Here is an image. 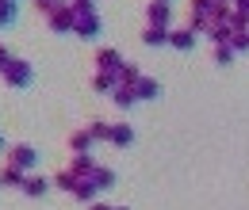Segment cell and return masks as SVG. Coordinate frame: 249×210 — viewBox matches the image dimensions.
<instances>
[{"label": "cell", "mask_w": 249, "mask_h": 210, "mask_svg": "<svg viewBox=\"0 0 249 210\" xmlns=\"http://www.w3.org/2000/svg\"><path fill=\"white\" fill-rule=\"evenodd\" d=\"M0 77H4V84H8V88H27V84L35 81V65H31V61H23V58H16L4 73H0Z\"/></svg>", "instance_id": "6da1fadb"}, {"label": "cell", "mask_w": 249, "mask_h": 210, "mask_svg": "<svg viewBox=\"0 0 249 210\" xmlns=\"http://www.w3.org/2000/svg\"><path fill=\"white\" fill-rule=\"evenodd\" d=\"M146 23H150V27H169V23H173V4L150 0V4H146Z\"/></svg>", "instance_id": "7a4b0ae2"}, {"label": "cell", "mask_w": 249, "mask_h": 210, "mask_svg": "<svg viewBox=\"0 0 249 210\" xmlns=\"http://www.w3.org/2000/svg\"><path fill=\"white\" fill-rule=\"evenodd\" d=\"M46 23H50V31H54V34H73V27H77V19H73L69 4H62L58 12H50V16H46Z\"/></svg>", "instance_id": "3957f363"}, {"label": "cell", "mask_w": 249, "mask_h": 210, "mask_svg": "<svg viewBox=\"0 0 249 210\" xmlns=\"http://www.w3.org/2000/svg\"><path fill=\"white\" fill-rule=\"evenodd\" d=\"M65 168H69V172H73L77 180H89V176L96 172V157H92V153H73Z\"/></svg>", "instance_id": "277c9868"}, {"label": "cell", "mask_w": 249, "mask_h": 210, "mask_svg": "<svg viewBox=\"0 0 249 210\" xmlns=\"http://www.w3.org/2000/svg\"><path fill=\"white\" fill-rule=\"evenodd\" d=\"M8 161L19 164L23 172H35V164H38V149H31V145H12V149H8Z\"/></svg>", "instance_id": "5b68a950"}, {"label": "cell", "mask_w": 249, "mask_h": 210, "mask_svg": "<svg viewBox=\"0 0 249 210\" xmlns=\"http://www.w3.org/2000/svg\"><path fill=\"white\" fill-rule=\"evenodd\" d=\"M119 65H123V54H119V50H111V46L96 50V73H119Z\"/></svg>", "instance_id": "8992f818"}, {"label": "cell", "mask_w": 249, "mask_h": 210, "mask_svg": "<svg viewBox=\"0 0 249 210\" xmlns=\"http://www.w3.org/2000/svg\"><path fill=\"white\" fill-rule=\"evenodd\" d=\"M73 19H77V27H73V34H77V38H96V34H100V12H92V16H73Z\"/></svg>", "instance_id": "52a82bcc"}, {"label": "cell", "mask_w": 249, "mask_h": 210, "mask_svg": "<svg viewBox=\"0 0 249 210\" xmlns=\"http://www.w3.org/2000/svg\"><path fill=\"white\" fill-rule=\"evenodd\" d=\"M50 187H54V183L46 180V176H38V172H27V180H23V187H19V191H23V195H31V199H42Z\"/></svg>", "instance_id": "ba28073f"}, {"label": "cell", "mask_w": 249, "mask_h": 210, "mask_svg": "<svg viewBox=\"0 0 249 210\" xmlns=\"http://www.w3.org/2000/svg\"><path fill=\"white\" fill-rule=\"evenodd\" d=\"M169 46H173V50H180V54H188V50L196 46V31H188V27H173V31H169Z\"/></svg>", "instance_id": "9c48e42d"}, {"label": "cell", "mask_w": 249, "mask_h": 210, "mask_svg": "<svg viewBox=\"0 0 249 210\" xmlns=\"http://www.w3.org/2000/svg\"><path fill=\"white\" fill-rule=\"evenodd\" d=\"M215 46H222V42H230V34H234V27H230V19H211L207 23V31H203Z\"/></svg>", "instance_id": "30bf717a"}, {"label": "cell", "mask_w": 249, "mask_h": 210, "mask_svg": "<svg viewBox=\"0 0 249 210\" xmlns=\"http://www.w3.org/2000/svg\"><path fill=\"white\" fill-rule=\"evenodd\" d=\"M96 195H100V187L92 183V176H89V180H77V187H73V199H77V203H89V207H92Z\"/></svg>", "instance_id": "8fae6325"}, {"label": "cell", "mask_w": 249, "mask_h": 210, "mask_svg": "<svg viewBox=\"0 0 249 210\" xmlns=\"http://www.w3.org/2000/svg\"><path fill=\"white\" fill-rule=\"evenodd\" d=\"M115 88H119L115 73H92V92H96V96H111Z\"/></svg>", "instance_id": "7c38bea8"}, {"label": "cell", "mask_w": 249, "mask_h": 210, "mask_svg": "<svg viewBox=\"0 0 249 210\" xmlns=\"http://www.w3.org/2000/svg\"><path fill=\"white\" fill-rule=\"evenodd\" d=\"M0 180H4V187H23V180H27V172H23L19 164H12V161H8V164L0 168Z\"/></svg>", "instance_id": "4fadbf2b"}, {"label": "cell", "mask_w": 249, "mask_h": 210, "mask_svg": "<svg viewBox=\"0 0 249 210\" xmlns=\"http://www.w3.org/2000/svg\"><path fill=\"white\" fill-rule=\"evenodd\" d=\"M115 81H119L123 88H134V84L142 81V69H138V65H130V61H123V65H119V73H115Z\"/></svg>", "instance_id": "5bb4252c"}, {"label": "cell", "mask_w": 249, "mask_h": 210, "mask_svg": "<svg viewBox=\"0 0 249 210\" xmlns=\"http://www.w3.org/2000/svg\"><path fill=\"white\" fill-rule=\"evenodd\" d=\"M107 142H111L115 149H126V145L134 142V130H130L126 122H115V126H111V138H107Z\"/></svg>", "instance_id": "9a60e30c"}, {"label": "cell", "mask_w": 249, "mask_h": 210, "mask_svg": "<svg viewBox=\"0 0 249 210\" xmlns=\"http://www.w3.org/2000/svg\"><path fill=\"white\" fill-rule=\"evenodd\" d=\"M69 149H73V153H92V149H96L92 134H89V130H77V134H69Z\"/></svg>", "instance_id": "2e32d148"}, {"label": "cell", "mask_w": 249, "mask_h": 210, "mask_svg": "<svg viewBox=\"0 0 249 210\" xmlns=\"http://www.w3.org/2000/svg\"><path fill=\"white\" fill-rule=\"evenodd\" d=\"M111 103H115L119 111H130V107L138 103V96H134V88H123V84H119V88L111 92Z\"/></svg>", "instance_id": "e0dca14e"}, {"label": "cell", "mask_w": 249, "mask_h": 210, "mask_svg": "<svg viewBox=\"0 0 249 210\" xmlns=\"http://www.w3.org/2000/svg\"><path fill=\"white\" fill-rule=\"evenodd\" d=\"M169 31L173 27H146L142 31V42L146 46H169Z\"/></svg>", "instance_id": "ac0fdd59"}, {"label": "cell", "mask_w": 249, "mask_h": 210, "mask_svg": "<svg viewBox=\"0 0 249 210\" xmlns=\"http://www.w3.org/2000/svg\"><path fill=\"white\" fill-rule=\"evenodd\" d=\"M134 96H138V99H157V96H161V84H157L154 77H142V81L134 84Z\"/></svg>", "instance_id": "d6986e66"}, {"label": "cell", "mask_w": 249, "mask_h": 210, "mask_svg": "<svg viewBox=\"0 0 249 210\" xmlns=\"http://www.w3.org/2000/svg\"><path fill=\"white\" fill-rule=\"evenodd\" d=\"M215 0H188V16H199V19H211L215 16Z\"/></svg>", "instance_id": "ffe728a7"}, {"label": "cell", "mask_w": 249, "mask_h": 210, "mask_svg": "<svg viewBox=\"0 0 249 210\" xmlns=\"http://www.w3.org/2000/svg\"><path fill=\"white\" fill-rule=\"evenodd\" d=\"M50 183H54L58 191H69V195H73V187H77V176H73L69 168H62V172H54V176H50Z\"/></svg>", "instance_id": "44dd1931"}, {"label": "cell", "mask_w": 249, "mask_h": 210, "mask_svg": "<svg viewBox=\"0 0 249 210\" xmlns=\"http://www.w3.org/2000/svg\"><path fill=\"white\" fill-rule=\"evenodd\" d=\"M92 183L100 187V191H107V187H115V172H111V168H104V164H96V172H92Z\"/></svg>", "instance_id": "7402d4cb"}, {"label": "cell", "mask_w": 249, "mask_h": 210, "mask_svg": "<svg viewBox=\"0 0 249 210\" xmlns=\"http://www.w3.org/2000/svg\"><path fill=\"white\" fill-rule=\"evenodd\" d=\"M89 134H92V142H107L111 138V122H104V119H96V122H89L85 126Z\"/></svg>", "instance_id": "603a6c76"}, {"label": "cell", "mask_w": 249, "mask_h": 210, "mask_svg": "<svg viewBox=\"0 0 249 210\" xmlns=\"http://www.w3.org/2000/svg\"><path fill=\"white\" fill-rule=\"evenodd\" d=\"M230 50L234 54H249V31H234L230 34Z\"/></svg>", "instance_id": "cb8c5ba5"}, {"label": "cell", "mask_w": 249, "mask_h": 210, "mask_svg": "<svg viewBox=\"0 0 249 210\" xmlns=\"http://www.w3.org/2000/svg\"><path fill=\"white\" fill-rule=\"evenodd\" d=\"M16 23V0H0V27Z\"/></svg>", "instance_id": "d4e9b609"}, {"label": "cell", "mask_w": 249, "mask_h": 210, "mask_svg": "<svg viewBox=\"0 0 249 210\" xmlns=\"http://www.w3.org/2000/svg\"><path fill=\"white\" fill-rule=\"evenodd\" d=\"M234 58H238V54L230 50V42H222V46H215V65H230Z\"/></svg>", "instance_id": "484cf974"}, {"label": "cell", "mask_w": 249, "mask_h": 210, "mask_svg": "<svg viewBox=\"0 0 249 210\" xmlns=\"http://www.w3.org/2000/svg\"><path fill=\"white\" fill-rule=\"evenodd\" d=\"M12 61H16V54H12V50H8V46H0V73H4V69H8V65H12Z\"/></svg>", "instance_id": "4316f807"}, {"label": "cell", "mask_w": 249, "mask_h": 210, "mask_svg": "<svg viewBox=\"0 0 249 210\" xmlns=\"http://www.w3.org/2000/svg\"><path fill=\"white\" fill-rule=\"evenodd\" d=\"M234 12H242V16H249V0H234Z\"/></svg>", "instance_id": "83f0119b"}, {"label": "cell", "mask_w": 249, "mask_h": 210, "mask_svg": "<svg viewBox=\"0 0 249 210\" xmlns=\"http://www.w3.org/2000/svg\"><path fill=\"white\" fill-rule=\"evenodd\" d=\"M89 210H115V207H107V203H100V199H96V203H92Z\"/></svg>", "instance_id": "f1b7e54d"}, {"label": "cell", "mask_w": 249, "mask_h": 210, "mask_svg": "<svg viewBox=\"0 0 249 210\" xmlns=\"http://www.w3.org/2000/svg\"><path fill=\"white\" fill-rule=\"evenodd\" d=\"M0 153H4V157H8V145H4V134H0Z\"/></svg>", "instance_id": "f546056e"}, {"label": "cell", "mask_w": 249, "mask_h": 210, "mask_svg": "<svg viewBox=\"0 0 249 210\" xmlns=\"http://www.w3.org/2000/svg\"><path fill=\"white\" fill-rule=\"evenodd\" d=\"M215 4H226V8H234V0H215Z\"/></svg>", "instance_id": "4dcf8cb0"}, {"label": "cell", "mask_w": 249, "mask_h": 210, "mask_svg": "<svg viewBox=\"0 0 249 210\" xmlns=\"http://www.w3.org/2000/svg\"><path fill=\"white\" fill-rule=\"evenodd\" d=\"M115 210H126V207H115Z\"/></svg>", "instance_id": "1f68e13d"}, {"label": "cell", "mask_w": 249, "mask_h": 210, "mask_svg": "<svg viewBox=\"0 0 249 210\" xmlns=\"http://www.w3.org/2000/svg\"><path fill=\"white\" fill-rule=\"evenodd\" d=\"M165 4H173V0H165Z\"/></svg>", "instance_id": "d6a6232c"}, {"label": "cell", "mask_w": 249, "mask_h": 210, "mask_svg": "<svg viewBox=\"0 0 249 210\" xmlns=\"http://www.w3.org/2000/svg\"><path fill=\"white\" fill-rule=\"evenodd\" d=\"M0 187H4V180H0Z\"/></svg>", "instance_id": "836d02e7"}]
</instances>
